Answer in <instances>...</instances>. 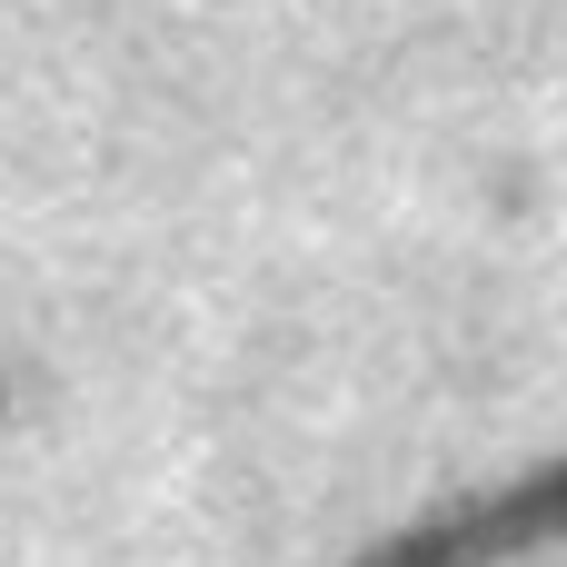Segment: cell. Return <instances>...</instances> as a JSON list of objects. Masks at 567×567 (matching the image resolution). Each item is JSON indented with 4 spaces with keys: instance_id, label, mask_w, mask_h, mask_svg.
<instances>
[{
    "instance_id": "6da1fadb",
    "label": "cell",
    "mask_w": 567,
    "mask_h": 567,
    "mask_svg": "<svg viewBox=\"0 0 567 567\" xmlns=\"http://www.w3.org/2000/svg\"><path fill=\"white\" fill-rule=\"evenodd\" d=\"M558 538H567V458H548V468H528V478H508L488 498H458V508L399 528L359 567H508L528 548H558Z\"/></svg>"
}]
</instances>
